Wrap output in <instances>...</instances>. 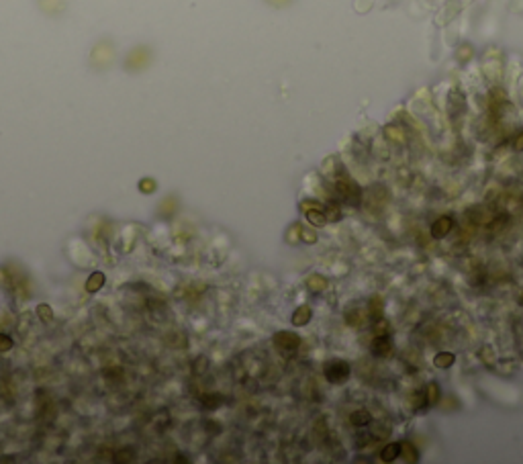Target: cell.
<instances>
[{
	"instance_id": "obj_1",
	"label": "cell",
	"mask_w": 523,
	"mask_h": 464,
	"mask_svg": "<svg viewBox=\"0 0 523 464\" xmlns=\"http://www.w3.org/2000/svg\"><path fill=\"white\" fill-rule=\"evenodd\" d=\"M323 374L331 385H342L349 379V364L344 360H329L323 366Z\"/></svg>"
},
{
	"instance_id": "obj_2",
	"label": "cell",
	"mask_w": 523,
	"mask_h": 464,
	"mask_svg": "<svg viewBox=\"0 0 523 464\" xmlns=\"http://www.w3.org/2000/svg\"><path fill=\"white\" fill-rule=\"evenodd\" d=\"M274 346L280 352H294L300 346V337L291 331H278L274 333Z\"/></svg>"
},
{
	"instance_id": "obj_3",
	"label": "cell",
	"mask_w": 523,
	"mask_h": 464,
	"mask_svg": "<svg viewBox=\"0 0 523 464\" xmlns=\"http://www.w3.org/2000/svg\"><path fill=\"white\" fill-rule=\"evenodd\" d=\"M391 348H393V343H391V339L386 337V335H376L374 337V341H372V354L374 356H378V358H382V356H386L391 352Z\"/></svg>"
},
{
	"instance_id": "obj_4",
	"label": "cell",
	"mask_w": 523,
	"mask_h": 464,
	"mask_svg": "<svg viewBox=\"0 0 523 464\" xmlns=\"http://www.w3.org/2000/svg\"><path fill=\"white\" fill-rule=\"evenodd\" d=\"M452 219L450 217H440L437 219L435 223H433V227H431V235L433 237H437V239H442V237H446L448 233H450V229H452Z\"/></svg>"
},
{
	"instance_id": "obj_5",
	"label": "cell",
	"mask_w": 523,
	"mask_h": 464,
	"mask_svg": "<svg viewBox=\"0 0 523 464\" xmlns=\"http://www.w3.org/2000/svg\"><path fill=\"white\" fill-rule=\"evenodd\" d=\"M105 282H107V276L103 272H92L90 278L86 280V290L88 293H96V290H100L105 286Z\"/></svg>"
},
{
	"instance_id": "obj_6",
	"label": "cell",
	"mask_w": 523,
	"mask_h": 464,
	"mask_svg": "<svg viewBox=\"0 0 523 464\" xmlns=\"http://www.w3.org/2000/svg\"><path fill=\"white\" fill-rule=\"evenodd\" d=\"M309 319H311V309L307 307V305H302V307H298L296 311H294V315H292V323L294 325H307L309 323Z\"/></svg>"
},
{
	"instance_id": "obj_7",
	"label": "cell",
	"mask_w": 523,
	"mask_h": 464,
	"mask_svg": "<svg viewBox=\"0 0 523 464\" xmlns=\"http://www.w3.org/2000/svg\"><path fill=\"white\" fill-rule=\"evenodd\" d=\"M307 219L313 223V225H325V223H327V217H325V211L323 209L307 211Z\"/></svg>"
},
{
	"instance_id": "obj_8",
	"label": "cell",
	"mask_w": 523,
	"mask_h": 464,
	"mask_svg": "<svg viewBox=\"0 0 523 464\" xmlns=\"http://www.w3.org/2000/svg\"><path fill=\"white\" fill-rule=\"evenodd\" d=\"M401 454V444H389L386 446V448L382 450V460H386V462H391V460H395L397 456Z\"/></svg>"
},
{
	"instance_id": "obj_9",
	"label": "cell",
	"mask_w": 523,
	"mask_h": 464,
	"mask_svg": "<svg viewBox=\"0 0 523 464\" xmlns=\"http://www.w3.org/2000/svg\"><path fill=\"white\" fill-rule=\"evenodd\" d=\"M435 366H440V368H448V366H452V362H454V354H450V352H442V354H437L435 356Z\"/></svg>"
},
{
	"instance_id": "obj_10",
	"label": "cell",
	"mask_w": 523,
	"mask_h": 464,
	"mask_svg": "<svg viewBox=\"0 0 523 464\" xmlns=\"http://www.w3.org/2000/svg\"><path fill=\"white\" fill-rule=\"evenodd\" d=\"M370 413L366 409H360V411H356V413H351V423H356V425H366V423H370Z\"/></svg>"
},
{
	"instance_id": "obj_11",
	"label": "cell",
	"mask_w": 523,
	"mask_h": 464,
	"mask_svg": "<svg viewBox=\"0 0 523 464\" xmlns=\"http://www.w3.org/2000/svg\"><path fill=\"white\" fill-rule=\"evenodd\" d=\"M37 313H39V317H41L43 323H52V321H54V311L49 309L47 303H41V305L37 307Z\"/></svg>"
},
{
	"instance_id": "obj_12",
	"label": "cell",
	"mask_w": 523,
	"mask_h": 464,
	"mask_svg": "<svg viewBox=\"0 0 523 464\" xmlns=\"http://www.w3.org/2000/svg\"><path fill=\"white\" fill-rule=\"evenodd\" d=\"M12 339L6 335V333H0V352H8L12 348Z\"/></svg>"
},
{
	"instance_id": "obj_13",
	"label": "cell",
	"mask_w": 523,
	"mask_h": 464,
	"mask_svg": "<svg viewBox=\"0 0 523 464\" xmlns=\"http://www.w3.org/2000/svg\"><path fill=\"white\" fill-rule=\"evenodd\" d=\"M437 401V385L427 387V405H433Z\"/></svg>"
},
{
	"instance_id": "obj_14",
	"label": "cell",
	"mask_w": 523,
	"mask_h": 464,
	"mask_svg": "<svg viewBox=\"0 0 523 464\" xmlns=\"http://www.w3.org/2000/svg\"><path fill=\"white\" fill-rule=\"evenodd\" d=\"M300 239H307V244H315V233L307 231V229H300Z\"/></svg>"
},
{
	"instance_id": "obj_15",
	"label": "cell",
	"mask_w": 523,
	"mask_h": 464,
	"mask_svg": "<svg viewBox=\"0 0 523 464\" xmlns=\"http://www.w3.org/2000/svg\"><path fill=\"white\" fill-rule=\"evenodd\" d=\"M139 188H141V191H154V188H156V182H154V180H141V182H139Z\"/></svg>"
}]
</instances>
